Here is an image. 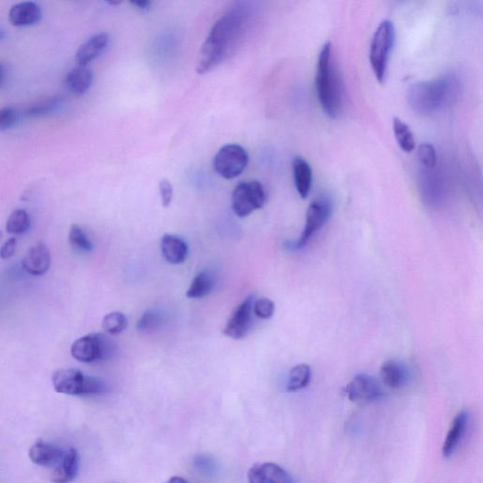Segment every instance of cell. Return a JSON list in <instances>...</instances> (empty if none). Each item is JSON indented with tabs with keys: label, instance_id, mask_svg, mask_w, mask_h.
<instances>
[{
	"label": "cell",
	"instance_id": "obj_1",
	"mask_svg": "<svg viewBox=\"0 0 483 483\" xmlns=\"http://www.w3.org/2000/svg\"><path fill=\"white\" fill-rule=\"evenodd\" d=\"M247 16L244 11H230L214 23L197 60V72L205 74L230 57L244 35Z\"/></svg>",
	"mask_w": 483,
	"mask_h": 483
},
{
	"label": "cell",
	"instance_id": "obj_2",
	"mask_svg": "<svg viewBox=\"0 0 483 483\" xmlns=\"http://www.w3.org/2000/svg\"><path fill=\"white\" fill-rule=\"evenodd\" d=\"M462 83L454 74L414 84L408 93L411 108L417 114L431 115L452 105L460 97Z\"/></svg>",
	"mask_w": 483,
	"mask_h": 483
},
{
	"label": "cell",
	"instance_id": "obj_3",
	"mask_svg": "<svg viewBox=\"0 0 483 483\" xmlns=\"http://www.w3.org/2000/svg\"><path fill=\"white\" fill-rule=\"evenodd\" d=\"M315 88L325 114L330 118L337 117L343 109L344 89L340 72L333 60L330 42L324 45L319 54Z\"/></svg>",
	"mask_w": 483,
	"mask_h": 483
},
{
	"label": "cell",
	"instance_id": "obj_4",
	"mask_svg": "<svg viewBox=\"0 0 483 483\" xmlns=\"http://www.w3.org/2000/svg\"><path fill=\"white\" fill-rule=\"evenodd\" d=\"M395 29L394 23L390 21L381 22L376 30L370 45L369 60L376 78L383 83L388 67L390 56L394 49Z\"/></svg>",
	"mask_w": 483,
	"mask_h": 483
},
{
	"label": "cell",
	"instance_id": "obj_5",
	"mask_svg": "<svg viewBox=\"0 0 483 483\" xmlns=\"http://www.w3.org/2000/svg\"><path fill=\"white\" fill-rule=\"evenodd\" d=\"M52 384L59 394L90 395L104 391V383L98 378L84 375L78 369H61L54 373Z\"/></svg>",
	"mask_w": 483,
	"mask_h": 483
},
{
	"label": "cell",
	"instance_id": "obj_6",
	"mask_svg": "<svg viewBox=\"0 0 483 483\" xmlns=\"http://www.w3.org/2000/svg\"><path fill=\"white\" fill-rule=\"evenodd\" d=\"M115 351V346L106 335L93 333L76 340L71 346L73 358L81 363L107 360Z\"/></svg>",
	"mask_w": 483,
	"mask_h": 483
},
{
	"label": "cell",
	"instance_id": "obj_7",
	"mask_svg": "<svg viewBox=\"0 0 483 483\" xmlns=\"http://www.w3.org/2000/svg\"><path fill=\"white\" fill-rule=\"evenodd\" d=\"M332 211V202L329 197L321 196L313 200L308 207L303 233L298 241L290 243L287 248L289 250H298L306 247L308 242L330 219Z\"/></svg>",
	"mask_w": 483,
	"mask_h": 483
},
{
	"label": "cell",
	"instance_id": "obj_8",
	"mask_svg": "<svg viewBox=\"0 0 483 483\" xmlns=\"http://www.w3.org/2000/svg\"><path fill=\"white\" fill-rule=\"evenodd\" d=\"M267 199V191L258 180L240 183L233 194L234 213L241 219L247 217L254 211L264 207Z\"/></svg>",
	"mask_w": 483,
	"mask_h": 483
},
{
	"label": "cell",
	"instance_id": "obj_9",
	"mask_svg": "<svg viewBox=\"0 0 483 483\" xmlns=\"http://www.w3.org/2000/svg\"><path fill=\"white\" fill-rule=\"evenodd\" d=\"M248 154L244 148L235 144L222 146L214 159V169L220 177L233 180L247 168Z\"/></svg>",
	"mask_w": 483,
	"mask_h": 483
},
{
	"label": "cell",
	"instance_id": "obj_10",
	"mask_svg": "<svg viewBox=\"0 0 483 483\" xmlns=\"http://www.w3.org/2000/svg\"><path fill=\"white\" fill-rule=\"evenodd\" d=\"M344 392L353 402H373L384 397L383 387L372 376H355L344 388Z\"/></svg>",
	"mask_w": 483,
	"mask_h": 483
},
{
	"label": "cell",
	"instance_id": "obj_11",
	"mask_svg": "<svg viewBox=\"0 0 483 483\" xmlns=\"http://www.w3.org/2000/svg\"><path fill=\"white\" fill-rule=\"evenodd\" d=\"M255 296H248L231 315L226 325L224 335L227 337L240 340L245 338L252 326L253 304Z\"/></svg>",
	"mask_w": 483,
	"mask_h": 483
},
{
	"label": "cell",
	"instance_id": "obj_12",
	"mask_svg": "<svg viewBox=\"0 0 483 483\" xmlns=\"http://www.w3.org/2000/svg\"><path fill=\"white\" fill-rule=\"evenodd\" d=\"M248 483H292L290 475L273 462L256 463L248 472Z\"/></svg>",
	"mask_w": 483,
	"mask_h": 483
},
{
	"label": "cell",
	"instance_id": "obj_13",
	"mask_svg": "<svg viewBox=\"0 0 483 483\" xmlns=\"http://www.w3.org/2000/svg\"><path fill=\"white\" fill-rule=\"evenodd\" d=\"M50 264L52 256L49 248L43 243H37L30 248L22 262L24 269L33 276L46 274L50 269Z\"/></svg>",
	"mask_w": 483,
	"mask_h": 483
},
{
	"label": "cell",
	"instance_id": "obj_14",
	"mask_svg": "<svg viewBox=\"0 0 483 483\" xmlns=\"http://www.w3.org/2000/svg\"><path fill=\"white\" fill-rule=\"evenodd\" d=\"M409 370L403 361H386L380 367V378L383 383L391 389H400L406 386L409 380Z\"/></svg>",
	"mask_w": 483,
	"mask_h": 483
},
{
	"label": "cell",
	"instance_id": "obj_15",
	"mask_svg": "<svg viewBox=\"0 0 483 483\" xmlns=\"http://www.w3.org/2000/svg\"><path fill=\"white\" fill-rule=\"evenodd\" d=\"M469 423V414L467 411L460 412L455 417L453 422L451 424L450 429L446 435L445 442L443 445V455L446 458L451 457L455 453L460 443H462L463 437L466 433Z\"/></svg>",
	"mask_w": 483,
	"mask_h": 483
},
{
	"label": "cell",
	"instance_id": "obj_16",
	"mask_svg": "<svg viewBox=\"0 0 483 483\" xmlns=\"http://www.w3.org/2000/svg\"><path fill=\"white\" fill-rule=\"evenodd\" d=\"M109 35L107 33H98L89 38L86 43L81 45L80 49L76 53V61L80 66H86L87 64L100 57L109 45Z\"/></svg>",
	"mask_w": 483,
	"mask_h": 483
},
{
	"label": "cell",
	"instance_id": "obj_17",
	"mask_svg": "<svg viewBox=\"0 0 483 483\" xmlns=\"http://www.w3.org/2000/svg\"><path fill=\"white\" fill-rule=\"evenodd\" d=\"M29 456L35 465L50 467L60 463L64 453L58 446L39 440L30 448Z\"/></svg>",
	"mask_w": 483,
	"mask_h": 483
},
{
	"label": "cell",
	"instance_id": "obj_18",
	"mask_svg": "<svg viewBox=\"0 0 483 483\" xmlns=\"http://www.w3.org/2000/svg\"><path fill=\"white\" fill-rule=\"evenodd\" d=\"M41 18V8L33 1H25L13 5L9 13L11 23L16 27L32 26L38 23Z\"/></svg>",
	"mask_w": 483,
	"mask_h": 483
},
{
	"label": "cell",
	"instance_id": "obj_19",
	"mask_svg": "<svg viewBox=\"0 0 483 483\" xmlns=\"http://www.w3.org/2000/svg\"><path fill=\"white\" fill-rule=\"evenodd\" d=\"M80 466V456L75 448H70L64 454L63 459L58 467L53 472L52 480L53 483H69L77 477Z\"/></svg>",
	"mask_w": 483,
	"mask_h": 483
},
{
	"label": "cell",
	"instance_id": "obj_20",
	"mask_svg": "<svg viewBox=\"0 0 483 483\" xmlns=\"http://www.w3.org/2000/svg\"><path fill=\"white\" fill-rule=\"evenodd\" d=\"M161 248L163 257L172 264H182L187 258V244L185 240L173 234H165L163 236Z\"/></svg>",
	"mask_w": 483,
	"mask_h": 483
},
{
	"label": "cell",
	"instance_id": "obj_21",
	"mask_svg": "<svg viewBox=\"0 0 483 483\" xmlns=\"http://www.w3.org/2000/svg\"><path fill=\"white\" fill-rule=\"evenodd\" d=\"M292 165L296 191L302 199H306L312 188V168L309 163L301 156L293 158Z\"/></svg>",
	"mask_w": 483,
	"mask_h": 483
},
{
	"label": "cell",
	"instance_id": "obj_22",
	"mask_svg": "<svg viewBox=\"0 0 483 483\" xmlns=\"http://www.w3.org/2000/svg\"><path fill=\"white\" fill-rule=\"evenodd\" d=\"M94 76L86 66L75 67L66 76L67 88L75 95H83L92 86Z\"/></svg>",
	"mask_w": 483,
	"mask_h": 483
},
{
	"label": "cell",
	"instance_id": "obj_23",
	"mask_svg": "<svg viewBox=\"0 0 483 483\" xmlns=\"http://www.w3.org/2000/svg\"><path fill=\"white\" fill-rule=\"evenodd\" d=\"M216 281L210 271H202L194 277L186 296L189 298H202L208 296L214 290Z\"/></svg>",
	"mask_w": 483,
	"mask_h": 483
},
{
	"label": "cell",
	"instance_id": "obj_24",
	"mask_svg": "<svg viewBox=\"0 0 483 483\" xmlns=\"http://www.w3.org/2000/svg\"><path fill=\"white\" fill-rule=\"evenodd\" d=\"M392 129L398 146L406 153H411L415 149V140L411 128L400 118L395 117L392 121Z\"/></svg>",
	"mask_w": 483,
	"mask_h": 483
},
{
	"label": "cell",
	"instance_id": "obj_25",
	"mask_svg": "<svg viewBox=\"0 0 483 483\" xmlns=\"http://www.w3.org/2000/svg\"><path fill=\"white\" fill-rule=\"evenodd\" d=\"M312 378V369L306 363L293 366L288 378L287 391L296 392L304 389L310 383Z\"/></svg>",
	"mask_w": 483,
	"mask_h": 483
},
{
	"label": "cell",
	"instance_id": "obj_26",
	"mask_svg": "<svg viewBox=\"0 0 483 483\" xmlns=\"http://www.w3.org/2000/svg\"><path fill=\"white\" fill-rule=\"evenodd\" d=\"M64 98L60 95L47 98V100L39 101L28 110V115L33 117H46L58 112L64 105Z\"/></svg>",
	"mask_w": 483,
	"mask_h": 483
},
{
	"label": "cell",
	"instance_id": "obj_27",
	"mask_svg": "<svg viewBox=\"0 0 483 483\" xmlns=\"http://www.w3.org/2000/svg\"><path fill=\"white\" fill-rule=\"evenodd\" d=\"M30 227V219L29 214L25 210H16L11 214L8 219L6 231L8 233L23 234L29 231Z\"/></svg>",
	"mask_w": 483,
	"mask_h": 483
},
{
	"label": "cell",
	"instance_id": "obj_28",
	"mask_svg": "<svg viewBox=\"0 0 483 483\" xmlns=\"http://www.w3.org/2000/svg\"><path fill=\"white\" fill-rule=\"evenodd\" d=\"M128 326V319L121 312L108 313L104 316L103 329L110 335H117L124 332Z\"/></svg>",
	"mask_w": 483,
	"mask_h": 483
},
{
	"label": "cell",
	"instance_id": "obj_29",
	"mask_svg": "<svg viewBox=\"0 0 483 483\" xmlns=\"http://www.w3.org/2000/svg\"><path fill=\"white\" fill-rule=\"evenodd\" d=\"M69 243L75 250L89 253L93 250V244L86 231L78 225H73L70 228Z\"/></svg>",
	"mask_w": 483,
	"mask_h": 483
},
{
	"label": "cell",
	"instance_id": "obj_30",
	"mask_svg": "<svg viewBox=\"0 0 483 483\" xmlns=\"http://www.w3.org/2000/svg\"><path fill=\"white\" fill-rule=\"evenodd\" d=\"M163 315L155 310H146L137 322V330L141 332H151L162 326Z\"/></svg>",
	"mask_w": 483,
	"mask_h": 483
},
{
	"label": "cell",
	"instance_id": "obj_31",
	"mask_svg": "<svg viewBox=\"0 0 483 483\" xmlns=\"http://www.w3.org/2000/svg\"><path fill=\"white\" fill-rule=\"evenodd\" d=\"M418 159L424 168L431 170L437 163L436 149L431 144H422L418 148Z\"/></svg>",
	"mask_w": 483,
	"mask_h": 483
},
{
	"label": "cell",
	"instance_id": "obj_32",
	"mask_svg": "<svg viewBox=\"0 0 483 483\" xmlns=\"http://www.w3.org/2000/svg\"><path fill=\"white\" fill-rule=\"evenodd\" d=\"M253 312L258 318L269 319L275 313V304L269 298H262L255 299L253 304Z\"/></svg>",
	"mask_w": 483,
	"mask_h": 483
},
{
	"label": "cell",
	"instance_id": "obj_33",
	"mask_svg": "<svg viewBox=\"0 0 483 483\" xmlns=\"http://www.w3.org/2000/svg\"><path fill=\"white\" fill-rule=\"evenodd\" d=\"M18 115L12 107L0 109V132L8 131L16 125Z\"/></svg>",
	"mask_w": 483,
	"mask_h": 483
},
{
	"label": "cell",
	"instance_id": "obj_34",
	"mask_svg": "<svg viewBox=\"0 0 483 483\" xmlns=\"http://www.w3.org/2000/svg\"><path fill=\"white\" fill-rule=\"evenodd\" d=\"M159 190L163 207H168L171 204L172 199H173V186L168 180H162L160 182Z\"/></svg>",
	"mask_w": 483,
	"mask_h": 483
},
{
	"label": "cell",
	"instance_id": "obj_35",
	"mask_svg": "<svg viewBox=\"0 0 483 483\" xmlns=\"http://www.w3.org/2000/svg\"><path fill=\"white\" fill-rule=\"evenodd\" d=\"M16 238L13 237L5 242V244L2 245L1 250H0V258L2 260H8L12 258L15 255L16 250Z\"/></svg>",
	"mask_w": 483,
	"mask_h": 483
},
{
	"label": "cell",
	"instance_id": "obj_36",
	"mask_svg": "<svg viewBox=\"0 0 483 483\" xmlns=\"http://www.w3.org/2000/svg\"><path fill=\"white\" fill-rule=\"evenodd\" d=\"M131 4L136 7L137 9L141 11H146L151 7L152 2L149 1V0H137V1L131 2Z\"/></svg>",
	"mask_w": 483,
	"mask_h": 483
},
{
	"label": "cell",
	"instance_id": "obj_37",
	"mask_svg": "<svg viewBox=\"0 0 483 483\" xmlns=\"http://www.w3.org/2000/svg\"><path fill=\"white\" fill-rule=\"evenodd\" d=\"M165 483H189L187 480L180 477H172Z\"/></svg>",
	"mask_w": 483,
	"mask_h": 483
},
{
	"label": "cell",
	"instance_id": "obj_38",
	"mask_svg": "<svg viewBox=\"0 0 483 483\" xmlns=\"http://www.w3.org/2000/svg\"><path fill=\"white\" fill-rule=\"evenodd\" d=\"M6 38V33L4 30H0V41L4 40Z\"/></svg>",
	"mask_w": 483,
	"mask_h": 483
},
{
	"label": "cell",
	"instance_id": "obj_39",
	"mask_svg": "<svg viewBox=\"0 0 483 483\" xmlns=\"http://www.w3.org/2000/svg\"><path fill=\"white\" fill-rule=\"evenodd\" d=\"M2 75H4V72H2V66L1 64H0V83H1Z\"/></svg>",
	"mask_w": 483,
	"mask_h": 483
},
{
	"label": "cell",
	"instance_id": "obj_40",
	"mask_svg": "<svg viewBox=\"0 0 483 483\" xmlns=\"http://www.w3.org/2000/svg\"><path fill=\"white\" fill-rule=\"evenodd\" d=\"M1 237H2V233H1V231H0V239H1Z\"/></svg>",
	"mask_w": 483,
	"mask_h": 483
}]
</instances>
